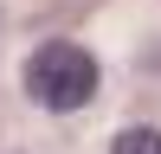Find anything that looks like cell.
<instances>
[{
    "label": "cell",
    "instance_id": "1",
    "mask_svg": "<svg viewBox=\"0 0 161 154\" xmlns=\"http://www.w3.org/2000/svg\"><path fill=\"white\" fill-rule=\"evenodd\" d=\"M26 90L39 96V109H58V116L84 109L97 96V58L84 45H71V38H52V45H39L26 58Z\"/></svg>",
    "mask_w": 161,
    "mask_h": 154
},
{
    "label": "cell",
    "instance_id": "2",
    "mask_svg": "<svg viewBox=\"0 0 161 154\" xmlns=\"http://www.w3.org/2000/svg\"><path fill=\"white\" fill-rule=\"evenodd\" d=\"M110 154H161V128H123Z\"/></svg>",
    "mask_w": 161,
    "mask_h": 154
}]
</instances>
